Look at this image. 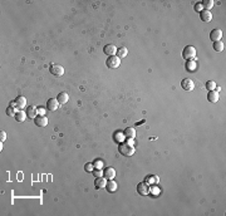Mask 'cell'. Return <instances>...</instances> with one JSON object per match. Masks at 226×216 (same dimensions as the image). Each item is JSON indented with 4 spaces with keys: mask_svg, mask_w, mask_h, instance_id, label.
Masks as SVG:
<instances>
[{
    "mask_svg": "<svg viewBox=\"0 0 226 216\" xmlns=\"http://www.w3.org/2000/svg\"><path fill=\"white\" fill-rule=\"evenodd\" d=\"M182 57L187 61H195L196 58V48L192 45H187L183 52H182Z\"/></svg>",
    "mask_w": 226,
    "mask_h": 216,
    "instance_id": "cell-1",
    "label": "cell"
},
{
    "mask_svg": "<svg viewBox=\"0 0 226 216\" xmlns=\"http://www.w3.org/2000/svg\"><path fill=\"white\" fill-rule=\"evenodd\" d=\"M119 153L121 155H123V156H127V157H129V156H132L135 153V147L132 146V145H129V143H121L119 145Z\"/></svg>",
    "mask_w": 226,
    "mask_h": 216,
    "instance_id": "cell-2",
    "label": "cell"
},
{
    "mask_svg": "<svg viewBox=\"0 0 226 216\" xmlns=\"http://www.w3.org/2000/svg\"><path fill=\"white\" fill-rule=\"evenodd\" d=\"M119 64H121V59H119L117 55H112V57H109L108 59H107V62H106V66H107V68H109V69H116V68L119 67Z\"/></svg>",
    "mask_w": 226,
    "mask_h": 216,
    "instance_id": "cell-3",
    "label": "cell"
},
{
    "mask_svg": "<svg viewBox=\"0 0 226 216\" xmlns=\"http://www.w3.org/2000/svg\"><path fill=\"white\" fill-rule=\"evenodd\" d=\"M49 72L55 77H62L64 74V68L59 64H52L49 68Z\"/></svg>",
    "mask_w": 226,
    "mask_h": 216,
    "instance_id": "cell-4",
    "label": "cell"
},
{
    "mask_svg": "<svg viewBox=\"0 0 226 216\" xmlns=\"http://www.w3.org/2000/svg\"><path fill=\"white\" fill-rule=\"evenodd\" d=\"M15 107H16V109H19V111H22L25 106H27V100H25V97H23V95H19L16 100L14 101V102H11Z\"/></svg>",
    "mask_w": 226,
    "mask_h": 216,
    "instance_id": "cell-5",
    "label": "cell"
},
{
    "mask_svg": "<svg viewBox=\"0 0 226 216\" xmlns=\"http://www.w3.org/2000/svg\"><path fill=\"white\" fill-rule=\"evenodd\" d=\"M34 123H35V126L36 127H45L47 125H48V118L45 116H36L35 118H34Z\"/></svg>",
    "mask_w": 226,
    "mask_h": 216,
    "instance_id": "cell-6",
    "label": "cell"
},
{
    "mask_svg": "<svg viewBox=\"0 0 226 216\" xmlns=\"http://www.w3.org/2000/svg\"><path fill=\"white\" fill-rule=\"evenodd\" d=\"M181 87L185 89V91H192L195 88V83L192 79H190V78H185V79L181 82Z\"/></svg>",
    "mask_w": 226,
    "mask_h": 216,
    "instance_id": "cell-7",
    "label": "cell"
},
{
    "mask_svg": "<svg viewBox=\"0 0 226 216\" xmlns=\"http://www.w3.org/2000/svg\"><path fill=\"white\" fill-rule=\"evenodd\" d=\"M137 192L141 195V196H146L149 193V187L147 185V182H140L137 185Z\"/></svg>",
    "mask_w": 226,
    "mask_h": 216,
    "instance_id": "cell-8",
    "label": "cell"
},
{
    "mask_svg": "<svg viewBox=\"0 0 226 216\" xmlns=\"http://www.w3.org/2000/svg\"><path fill=\"white\" fill-rule=\"evenodd\" d=\"M115 176H116L115 168H112V167L104 168V171H103V177H104L106 180H113V179H115Z\"/></svg>",
    "mask_w": 226,
    "mask_h": 216,
    "instance_id": "cell-9",
    "label": "cell"
},
{
    "mask_svg": "<svg viewBox=\"0 0 226 216\" xmlns=\"http://www.w3.org/2000/svg\"><path fill=\"white\" fill-rule=\"evenodd\" d=\"M103 53L107 54L108 57H112V55H115L117 53V48L113 44H107V45L103 47Z\"/></svg>",
    "mask_w": 226,
    "mask_h": 216,
    "instance_id": "cell-10",
    "label": "cell"
},
{
    "mask_svg": "<svg viewBox=\"0 0 226 216\" xmlns=\"http://www.w3.org/2000/svg\"><path fill=\"white\" fill-rule=\"evenodd\" d=\"M47 108L49 111H55L59 108V102L56 101V98H50V100H48L47 102Z\"/></svg>",
    "mask_w": 226,
    "mask_h": 216,
    "instance_id": "cell-11",
    "label": "cell"
},
{
    "mask_svg": "<svg viewBox=\"0 0 226 216\" xmlns=\"http://www.w3.org/2000/svg\"><path fill=\"white\" fill-rule=\"evenodd\" d=\"M222 38V32L220 29H214L211 33H210V39L215 43V42H219L220 39Z\"/></svg>",
    "mask_w": 226,
    "mask_h": 216,
    "instance_id": "cell-12",
    "label": "cell"
},
{
    "mask_svg": "<svg viewBox=\"0 0 226 216\" xmlns=\"http://www.w3.org/2000/svg\"><path fill=\"white\" fill-rule=\"evenodd\" d=\"M106 179H103V176L102 177H97L96 180H94V187H96L97 190H102V188H104L106 187Z\"/></svg>",
    "mask_w": 226,
    "mask_h": 216,
    "instance_id": "cell-13",
    "label": "cell"
},
{
    "mask_svg": "<svg viewBox=\"0 0 226 216\" xmlns=\"http://www.w3.org/2000/svg\"><path fill=\"white\" fill-rule=\"evenodd\" d=\"M123 134H124V137H126L127 140H133L135 137H136V129L132 128V127L126 128L124 132H123Z\"/></svg>",
    "mask_w": 226,
    "mask_h": 216,
    "instance_id": "cell-14",
    "label": "cell"
},
{
    "mask_svg": "<svg viewBox=\"0 0 226 216\" xmlns=\"http://www.w3.org/2000/svg\"><path fill=\"white\" fill-rule=\"evenodd\" d=\"M200 13H201V20H202V22H206V23L211 22L212 14H211L210 10H202V11H200Z\"/></svg>",
    "mask_w": 226,
    "mask_h": 216,
    "instance_id": "cell-15",
    "label": "cell"
},
{
    "mask_svg": "<svg viewBox=\"0 0 226 216\" xmlns=\"http://www.w3.org/2000/svg\"><path fill=\"white\" fill-rule=\"evenodd\" d=\"M56 101L59 102V104H65V103L69 101V95H68V93L61 92V93L58 94V97H56Z\"/></svg>",
    "mask_w": 226,
    "mask_h": 216,
    "instance_id": "cell-16",
    "label": "cell"
},
{
    "mask_svg": "<svg viewBox=\"0 0 226 216\" xmlns=\"http://www.w3.org/2000/svg\"><path fill=\"white\" fill-rule=\"evenodd\" d=\"M207 100H209V102H211V103H216L219 101V92L210 91L209 94H207Z\"/></svg>",
    "mask_w": 226,
    "mask_h": 216,
    "instance_id": "cell-17",
    "label": "cell"
},
{
    "mask_svg": "<svg viewBox=\"0 0 226 216\" xmlns=\"http://www.w3.org/2000/svg\"><path fill=\"white\" fill-rule=\"evenodd\" d=\"M36 113H38V111H36V108L34 106H30V107L27 108V117H28V118H31V120L35 118Z\"/></svg>",
    "mask_w": 226,
    "mask_h": 216,
    "instance_id": "cell-18",
    "label": "cell"
},
{
    "mask_svg": "<svg viewBox=\"0 0 226 216\" xmlns=\"http://www.w3.org/2000/svg\"><path fill=\"white\" fill-rule=\"evenodd\" d=\"M106 188L108 192H115L117 190V184L113 181V180H109L107 184H106Z\"/></svg>",
    "mask_w": 226,
    "mask_h": 216,
    "instance_id": "cell-19",
    "label": "cell"
},
{
    "mask_svg": "<svg viewBox=\"0 0 226 216\" xmlns=\"http://www.w3.org/2000/svg\"><path fill=\"white\" fill-rule=\"evenodd\" d=\"M25 117H27V113H24L23 111H19V112H16V114L14 116V118H15V121H18V122H24V121H25Z\"/></svg>",
    "mask_w": 226,
    "mask_h": 216,
    "instance_id": "cell-20",
    "label": "cell"
},
{
    "mask_svg": "<svg viewBox=\"0 0 226 216\" xmlns=\"http://www.w3.org/2000/svg\"><path fill=\"white\" fill-rule=\"evenodd\" d=\"M196 67H197V64H196V62H195V61H187V63H186V68H187V70H188V72H194V70L196 69Z\"/></svg>",
    "mask_w": 226,
    "mask_h": 216,
    "instance_id": "cell-21",
    "label": "cell"
},
{
    "mask_svg": "<svg viewBox=\"0 0 226 216\" xmlns=\"http://www.w3.org/2000/svg\"><path fill=\"white\" fill-rule=\"evenodd\" d=\"M127 54H128V50H127V48H124V47H122V48H119V49H117V57L119 58H124V57H127Z\"/></svg>",
    "mask_w": 226,
    "mask_h": 216,
    "instance_id": "cell-22",
    "label": "cell"
},
{
    "mask_svg": "<svg viewBox=\"0 0 226 216\" xmlns=\"http://www.w3.org/2000/svg\"><path fill=\"white\" fill-rule=\"evenodd\" d=\"M201 5L203 8H206L205 10H210L211 8H214V2H212V0H203V2L201 3Z\"/></svg>",
    "mask_w": 226,
    "mask_h": 216,
    "instance_id": "cell-23",
    "label": "cell"
},
{
    "mask_svg": "<svg viewBox=\"0 0 226 216\" xmlns=\"http://www.w3.org/2000/svg\"><path fill=\"white\" fill-rule=\"evenodd\" d=\"M15 111H16V107L11 103V104L6 108V114H8L9 117H13V116H15V114H16V112H15Z\"/></svg>",
    "mask_w": 226,
    "mask_h": 216,
    "instance_id": "cell-24",
    "label": "cell"
},
{
    "mask_svg": "<svg viewBox=\"0 0 226 216\" xmlns=\"http://www.w3.org/2000/svg\"><path fill=\"white\" fill-rule=\"evenodd\" d=\"M214 49H215L216 52H222V50H224V43H222L221 40L215 42V43H214Z\"/></svg>",
    "mask_w": 226,
    "mask_h": 216,
    "instance_id": "cell-25",
    "label": "cell"
},
{
    "mask_svg": "<svg viewBox=\"0 0 226 216\" xmlns=\"http://www.w3.org/2000/svg\"><path fill=\"white\" fill-rule=\"evenodd\" d=\"M206 89H209V91H215V88H216V83L214 82V81H209L206 83Z\"/></svg>",
    "mask_w": 226,
    "mask_h": 216,
    "instance_id": "cell-26",
    "label": "cell"
},
{
    "mask_svg": "<svg viewBox=\"0 0 226 216\" xmlns=\"http://www.w3.org/2000/svg\"><path fill=\"white\" fill-rule=\"evenodd\" d=\"M147 182H149V184H156V182H158V177H157V176H148V177H147Z\"/></svg>",
    "mask_w": 226,
    "mask_h": 216,
    "instance_id": "cell-27",
    "label": "cell"
},
{
    "mask_svg": "<svg viewBox=\"0 0 226 216\" xmlns=\"http://www.w3.org/2000/svg\"><path fill=\"white\" fill-rule=\"evenodd\" d=\"M93 166H94V168H102L103 167V163H102L101 160H96V161L93 162Z\"/></svg>",
    "mask_w": 226,
    "mask_h": 216,
    "instance_id": "cell-28",
    "label": "cell"
},
{
    "mask_svg": "<svg viewBox=\"0 0 226 216\" xmlns=\"http://www.w3.org/2000/svg\"><path fill=\"white\" fill-rule=\"evenodd\" d=\"M93 175L96 176V177H102V176H103V171H101V168H97V170L93 171Z\"/></svg>",
    "mask_w": 226,
    "mask_h": 216,
    "instance_id": "cell-29",
    "label": "cell"
},
{
    "mask_svg": "<svg viewBox=\"0 0 226 216\" xmlns=\"http://www.w3.org/2000/svg\"><path fill=\"white\" fill-rule=\"evenodd\" d=\"M84 168H86V171H87V172H93L94 166H93V163H86Z\"/></svg>",
    "mask_w": 226,
    "mask_h": 216,
    "instance_id": "cell-30",
    "label": "cell"
},
{
    "mask_svg": "<svg viewBox=\"0 0 226 216\" xmlns=\"http://www.w3.org/2000/svg\"><path fill=\"white\" fill-rule=\"evenodd\" d=\"M0 140H2V141H5L6 140V133L4 131L0 132Z\"/></svg>",
    "mask_w": 226,
    "mask_h": 216,
    "instance_id": "cell-31",
    "label": "cell"
},
{
    "mask_svg": "<svg viewBox=\"0 0 226 216\" xmlns=\"http://www.w3.org/2000/svg\"><path fill=\"white\" fill-rule=\"evenodd\" d=\"M38 113H39V116H45V109L44 108H36Z\"/></svg>",
    "mask_w": 226,
    "mask_h": 216,
    "instance_id": "cell-32",
    "label": "cell"
},
{
    "mask_svg": "<svg viewBox=\"0 0 226 216\" xmlns=\"http://www.w3.org/2000/svg\"><path fill=\"white\" fill-rule=\"evenodd\" d=\"M195 9H196L197 11H202V5H201V3H197L196 6H195Z\"/></svg>",
    "mask_w": 226,
    "mask_h": 216,
    "instance_id": "cell-33",
    "label": "cell"
}]
</instances>
